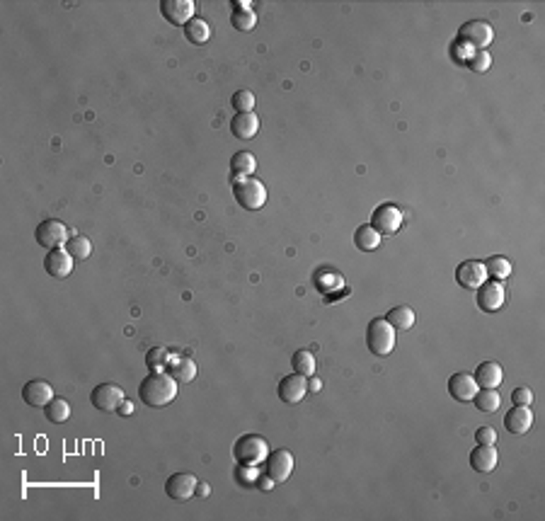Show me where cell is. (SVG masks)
Wrapping results in <instances>:
<instances>
[{
    "mask_svg": "<svg viewBox=\"0 0 545 521\" xmlns=\"http://www.w3.org/2000/svg\"><path fill=\"white\" fill-rule=\"evenodd\" d=\"M354 243H357V248L364 250V253H373V250H378V245H381V233L373 231L371 223L359 226L357 233H354Z\"/></svg>",
    "mask_w": 545,
    "mask_h": 521,
    "instance_id": "cell-24",
    "label": "cell"
},
{
    "mask_svg": "<svg viewBox=\"0 0 545 521\" xmlns=\"http://www.w3.org/2000/svg\"><path fill=\"white\" fill-rule=\"evenodd\" d=\"M93 405L100 410V413H119L121 403L126 400V393L114 383H100L90 395Z\"/></svg>",
    "mask_w": 545,
    "mask_h": 521,
    "instance_id": "cell-9",
    "label": "cell"
},
{
    "mask_svg": "<svg viewBox=\"0 0 545 521\" xmlns=\"http://www.w3.org/2000/svg\"><path fill=\"white\" fill-rule=\"evenodd\" d=\"M197 475L192 473H175L168 477V482H165V495H168L170 500H177V502H185L189 497H194L197 495Z\"/></svg>",
    "mask_w": 545,
    "mask_h": 521,
    "instance_id": "cell-10",
    "label": "cell"
},
{
    "mask_svg": "<svg viewBox=\"0 0 545 521\" xmlns=\"http://www.w3.org/2000/svg\"><path fill=\"white\" fill-rule=\"evenodd\" d=\"M44 269L49 277L54 279H66L73 272V257L66 248L49 250V255L44 257Z\"/></svg>",
    "mask_w": 545,
    "mask_h": 521,
    "instance_id": "cell-15",
    "label": "cell"
},
{
    "mask_svg": "<svg viewBox=\"0 0 545 521\" xmlns=\"http://www.w3.org/2000/svg\"><path fill=\"white\" fill-rule=\"evenodd\" d=\"M504 301H506V293L501 281H485V284L477 289V305H480V310L494 313L504 305Z\"/></svg>",
    "mask_w": 545,
    "mask_h": 521,
    "instance_id": "cell-12",
    "label": "cell"
},
{
    "mask_svg": "<svg viewBox=\"0 0 545 521\" xmlns=\"http://www.w3.org/2000/svg\"><path fill=\"white\" fill-rule=\"evenodd\" d=\"M511 400L516 403V405H531V403H534V393H531V388H516L511 393Z\"/></svg>",
    "mask_w": 545,
    "mask_h": 521,
    "instance_id": "cell-38",
    "label": "cell"
},
{
    "mask_svg": "<svg viewBox=\"0 0 545 521\" xmlns=\"http://www.w3.org/2000/svg\"><path fill=\"white\" fill-rule=\"evenodd\" d=\"M233 456H235L238 463L260 465L262 461H267L269 446L260 434H243V437L235 441V446H233Z\"/></svg>",
    "mask_w": 545,
    "mask_h": 521,
    "instance_id": "cell-4",
    "label": "cell"
},
{
    "mask_svg": "<svg viewBox=\"0 0 545 521\" xmlns=\"http://www.w3.org/2000/svg\"><path fill=\"white\" fill-rule=\"evenodd\" d=\"M233 192H235L238 204L248 208V211H257V208L267 204V187L260 180H253V177L233 175Z\"/></svg>",
    "mask_w": 545,
    "mask_h": 521,
    "instance_id": "cell-2",
    "label": "cell"
},
{
    "mask_svg": "<svg viewBox=\"0 0 545 521\" xmlns=\"http://www.w3.org/2000/svg\"><path fill=\"white\" fill-rule=\"evenodd\" d=\"M185 36L192 44H206V41L211 39V27L206 20H201V17H194L192 22L185 27Z\"/></svg>",
    "mask_w": 545,
    "mask_h": 521,
    "instance_id": "cell-27",
    "label": "cell"
},
{
    "mask_svg": "<svg viewBox=\"0 0 545 521\" xmlns=\"http://www.w3.org/2000/svg\"><path fill=\"white\" fill-rule=\"evenodd\" d=\"M475 381L480 388H497V385L504 381V371L497 361H482L475 371Z\"/></svg>",
    "mask_w": 545,
    "mask_h": 521,
    "instance_id": "cell-22",
    "label": "cell"
},
{
    "mask_svg": "<svg viewBox=\"0 0 545 521\" xmlns=\"http://www.w3.org/2000/svg\"><path fill=\"white\" fill-rule=\"evenodd\" d=\"M34 238L41 248H49V250L66 248V245H68V228H66V223H61L56 218H46L36 226Z\"/></svg>",
    "mask_w": 545,
    "mask_h": 521,
    "instance_id": "cell-5",
    "label": "cell"
},
{
    "mask_svg": "<svg viewBox=\"0 0 545 521\" xmlns=\"http://www.w3.org/2000/svg\"><path fill=\"white\" fill-rule=\"evenodd\" d=\"M131 413H133V405H131V403H128V400L121 403V408H119V417H128Z\"/></svg>",
    "mask_w": 545,
    "mask_h": 521,
    "instance_id": "cell-40",
    "label": "cell"
},
{
    "mask_svg": "<svg viewBox=\"0 0 545 521\" xmlns=\"http://www.w3.org/2000/svg\"><path fill=\"white\" fill-rule=\"evenodd\" d=\"M291 364H293V371L301 373V376H313V373H315V357H313V352H305V349H301V352L293 354Z\"/></svg>",
    "mask_w": 545,
    "mask_h": 521,
    "instance_id": "cell-32",
    "label": "cell"
},
{
    "mask_svg": "<svg viewBox=\"0 0 545 521\" xmlns=\"http://www.w3.org/2000/svg\"><path fill=\"white\" fill-rule=\"evenodd\" d=\"M385 320L393 325L395 330H409L414 325V310L409 305H397L385 315Z\"/></svg>",
    "mask_w": 545,
    "mask_h": 521,
    "instance_id": "cell-28",
    "label": "cell"
},
{
    "mask_svg": "<svg viewBox=\"0 0 545 521\" xmlns=\"http://www.w3.org/2000/svg\"><path fill=\"white\" fill-rule=\"evenodd\" d=\"M461 41L468 46H473L475 51H487V46L492 44L494 39V29L489 27L487 22L482 20H473V22H465L461 27Z\"/></svg>",
    "mask_w": 545,
    "mask_h": 521,
    "instance_id": "cell-6",
    "label": "cell"
},
{
    "mask_svg": "<svg viewBox=\"0 0 545 521\" xmlns=\"http://www.w3.org/2000/svg\"><path fill=\"white\" fill-rule=\"evenodd\" d=\"M371 228L381 236H393L402 228V211L395 204H381L371 213Z\"/></svg>",
    "mask_w": 545,
    "mask_h": 521,
    "instance_id": "cell-7",
    "label": "cell"
},
{
    "mask_svg": "<svg viewBox=\"0 0 545 521\" xmlns=\"http://www.w3.org/2000/svg\"><path fill=\"white\" fill-rule=\"evenodd\" d=\"M366 345L376 357H388L395 349V328L385 318H373L366 330Z\"/></svg>",
    "mask_w": 545,
    "mask_h": 521,
    "instance_id": "cell-3",
    "label": "cell"
},
{
    "mask_svg": "<svg viewBox=\"0 0 545 521\" xmlns=\"http://www.w3.org/2000/svg\"><path fill=\"white\" fill-rule=\"evenodd\" d=\"M475 439H477V444H492L494 446V441H497V432H494L492 427H480L475 432Z\"/></svg>",
    "mask_w": 545,
    "mask_h": 521,
    "instance_id": "cell-37",
    "label": "cell"
},
{
    "mask_svg": "<svg viewBox=\"0 0 545 521\" xmlns=\"http://www.w3.org/2000/svg\"><path fill=\"white\" fill-rule=\"evenodd\" d=\"M54 398H56L54 388L46 381H41V378H32V381L22 385V400L32 408H46Z\"/></svg>",
    "mask_w": 545,
    "mask_h": 521,
    "instance_id": "cell-13",
    "label": "cell"
},
{
    "mask_svg": "<svg viewBox=\"0 0 545 521\" xmlns=\"http://www.w3.org/2000/svg\"><path fill=\"white\" fill-rule=\"evenodd\" d=\"M499 453L492 444H477L473 451H470V465L477 473H492L497 468Z\"/></svg>",
    "mask_w": 545,
    "mask_h": 521,
    "instance_id": "cell-19",
    "label": "cell"
},
{
    "mask_svg": "<svg viewBox=\"0 0 545 521\" xmlns=\"http://www.w3.org/2000/svg\"><path fill=\"white\" fill-rule=\"evenodd\" d=\"M477 390H480V385H477L475 376H470V373H453L449 378V393L458 403H470L477 395Z\"/></svg>",
    "mask_w": 545,
    "mask_h": 521,
    "instance_id": "cell-17",
    "label": "cell"
},
{
    "mask_svg": "<svg viewBox=\"0 0 545 521\" xmlns=\"http://www.w3.org/2000/svg\"><path fill=\"white\" fill-rule=\"evenodd\" d=\"M233 475H235V480L240 482L243 487L257 485V477H260V473H257V465H245V463L238 465Z\"/></svg>",
    "mask_w": 545,
    "mask_h": 521,
    "instance_id": "cell-35",
    "label": "cell"
},
{
    "mask_svg": "<svg viewBox=\"0 0 545 521\" xmlns=\"http://www.w3.org/2000/svg\"><path fill=\"white\" fill-rule=\"evenodd\" d=\"M233 15H230V24L235 29H240V32H250V29H255L257 24V12L250 8V3H233Z\"/></svg>",
    "mask_w": 545,
    "mask_h": 521,
    "instance_id": "cell-23",
    "label": "cell"
},
{
    "mask_svg": "<svg viewBox=\"0 0 545 521\" xmlns=\"http://www.w3.org/2000/svg\"><path fill=\"white\" fill-rule=\"evenodd\" d=\"M468 64L475 73H487L489 66H492V56H489V51H475V56Z\"/></svg>",
    "mask_w": 545,
    "mask_h": 521,
    "instance_id": "cell-36",
    "label": "cell"
},
{
    "mask_svg": "<svg viewBox=\"0 0 545 521\" xmlns=\"http://www.w3.org/2000/svg\"><path fill=\"white\" fill-rule=\"evenodd\" d=\"M473 403L480 413H497L501 405V398L497 393V388H480L477 395L473 398Z\"/></svg>",
    "mask_w": 545,
    "mask_h": 521,
    "instance_id": "cell-25",
    "label": "cell"
},
{
    "mask_svg": "<svg viewBox=\"0 0 545 521\" xmlns=\"http://www.w3.org/2000/svg\"><path fill=\"white\" fill-rule=\"evenodd\" d=\"M274 485H277V482H274L269 475H260V477H257V487H260V490H272Z\"/></svg>",
    "mask_w": 545,
    "mask_h": 521,
    "instance_id": "cell-39",
    "label": "cell"
},
{
    "mask_svg": "<svg viewBox=\"0 0 545 521\" xmlns=\"http://www.w3.org/2000/svg\"><path fill=\"white\" fill-rule=\"evenodd\" d=\"M485 269H487V277L504 281V279H509V274H511V262L501 255H494L485 262Z\"/></svg>",
    "mask_w": 545,
    "mask_h": 521,
    "instance_id": "cell-29",
    "label": "cell"
},
{
    "mask_svg": "<svg viewBox=\"0 0 545 521\" xmlns=\"http://www.w3.org/2000/svg\"><path fill=\"white\" fill-rule=\"evenodd\" d=\"M456 281L463 286V289H480V286L487 281L485 262H477V260L461 262L456 269Z\"/></svg>",
    "mask_w": 545,
    "mask_h": 521,
    "instance_id": "cell-11",
    "label": "cell"
},
{
    "mask_svg": "<svg viewBox=\"0 0 545 521\" xmlns=\"http://www.w3.org/2000/svg\"><path fill=\"white\" fill-rule=\"evenodd\" d=\"M168 369L170 376L177 378V383H192L197 378V361L189 357H170Z\"/></svg>",
    "mask_w": 545,
    "mask_h": 521,
    "instance_id": "cell-21",
    "label": "cell"
},
{
    "mask_svg": "<svg viewBox=\"0 0 545 521\" xmlns=\"http://www.w3.org/2000/svg\"><path fill=\"white\" fill-rule=\"evenodd\" d=\"M230 131L235 133L240 141H250L257 136L260 131V116L255 112H248V114H235L230 121Z\"/></svg>",
    "mask_w": 545,
    "mask_h": 521,
    "instance_id": "cell-20",
    "label": "cell"
},
{
    "mask_svg": "<svg viewBox=\"0 0 545 521\" xmlns=\"http://www.w3.org/2000/svg\"><path fill=\"white\" fill-rule=\"evenodd\" d=\"M163 17L175 27H187L197 15V3L194 0H163L161 3Z\"/></svg>",
    "mask_w": 545,
    "mask_h": 521,
    "instance_id": "cell-8",
    "label": "cell"
},
{
    "mask_svg": "<svg viewBox=\"0 0 545 521\" xmlns=\"http://www.w3.org/2000/svg\"><path fill=\"white\" fill-rule=\"evenodd\" d=\"M170 361V352L165 347H153L148 354H146V366L151 371H163Z\"/></svg>",
    "mask_w": 545,
    "mask_h": 521,
    "instance_id": "cell-34",
    "label": "cell"
},
{
    "mask_svg": "<svg viewBox=\"0 0 545 521\" xmlns=\"http://www.w3.org/2000/svg\"><path fill=\"white\" fill-rule=\"evenodd\" d=\"M305 393H308V381H305V376H301V373H291V376L281 378L279 398L286 403V405H296V403H301Z\"/></svg>",
    "mask_w": 545,
    "mask_h": 521,
    "instance_id": "cell-16",
    "label": "cell"
},
{
    "mask_svg": "<svg viewBox=\"0 0 545 521\" xmlns=\"http://www.w3.org/2000/svg\"><path fill=\"white\" fill-rule=\"evenodd\" d=\"M230 170H233V175L250 177L257 170V158L248 151L235 153V156L230 158Z\"/></svg>",
    "mask_w": 545,
    "mask_h": 521,
    "instance_id": "cell-26",
    "label": "cell"
},
{
    "mask_svg": "<svg viewBox=\"0 0 545 521\" xmlns=\"http://www.w3.org/2000/svg\"><path fill=\"white\" fill-rule=\"evenodd\" d=\"M504 427L514 437H524L534 427V413L529 410V405H514L504 417Z\"/></svg>",
    "mask_w": 545,
    "mask_h": 521,
    "instance_id": "cell-18",
    "label": "cell"
},
{
    "mask_svg": "<svg viewBox=\"0 0 545 521\" xmlns=\"http://www.w3.org/2000/svg\"><path fill=\"white\" fill-rule=\"evenodd\" d=\"M233 109H235L238 114H248V112H255V93H250V90H238L235 95H233Z\"/></svg>",
    "mask_w": 545,
    "mask_h": 521,
    "instance_id": "cell-33",
    "label": "cell"
},
{
    "mask_svg": "<svg viewBox=\"0 0 545 521\" xmlns=\"http://www.w3.org/2000/svg\"><path fill=\"white\" fill-rule=\"evenodd\" d=\"M293 473V453L286 449H279L267 456V475L272 477L274 482H284L289 480V475Z\"/></svg>",
    "mask_w": 545,
    "mask_h": 521,
    "instance_id": "cell-14",
    "label": "cell"
},
{
    "mask_svg": "<svg viewBox=\"0 0 545 521\" xmlns=\"http://www.w3.org/2000/svg\"><path fill=\"white\" fill-rule=\"evenodd\" d=\"M66 250L71 253L73 260L83 262V260H88V257L93 255V243H90V238H85V236H76V238H71L68 241Z\"/></svg>",
    "mask_w": 545,
    "mask_h": 521,
    "instance_id": "cell-31",
    "label": "cell"
},
{
    "mask_svg": "<svg viewBox=\"0 0 545 521\" xmlns=\"http://www.w3.org/2000/svg\"><path fill=\"white\" fill-rule=\"evenodd\" d=\"M209 492H211V487L206 485V482H199V485H197V495H199V497H209Z\"/></svg>",
    "mask_w": 545,
    "mask_h": 521,
    "instance_id": "cell-41",
    "label": "cell"
},
{
    "mask_svg": "<svg viewBox=\"0 0 545 521\" xmlns=\"http://www.w3.org/2000/svg\"><path fill=\"white\" fill-rule=\"evenodd\" d=\"M308 388H313V390H320V381H313V383L308 385Z\"/></svg>",
    "mask_w": 545,
    "mask_h": 521,
    "instance_id": "cell-42",
    "label": "cell"
},
{
    "mask_svg": "<svg viewBox=\"0 0 545 521\" xmlns=\"http://www.w3.org/2000/svg\"><path fill=\"white\" fill-rule=\"evenodd\" d=\"M138 398L148 408H165L177 398V378L165 371H151L138 385Z\"/></svg>",
    "mask_w": 545,
    "mask_h": 521,
    "instance_id": "cell-1",
    "label": "cell"
},
{
    "mask_svg": "<svg viewBox=\"0 0 545 521\" xmlns=\"http://www.w3.org/2000/svg\"><path fill=\"white\" fill-rule=\"evenodd\" d=\"M44 415H46L49 422H54V425H61V422H66L71 417V405L63 400V398H54V400L44 408Z\"/></svg>",
    "mask_w": 545,
    "mask_h": 521,
    "instance_id": "cell-30",
    "label": "cell"
}]
</instances>
